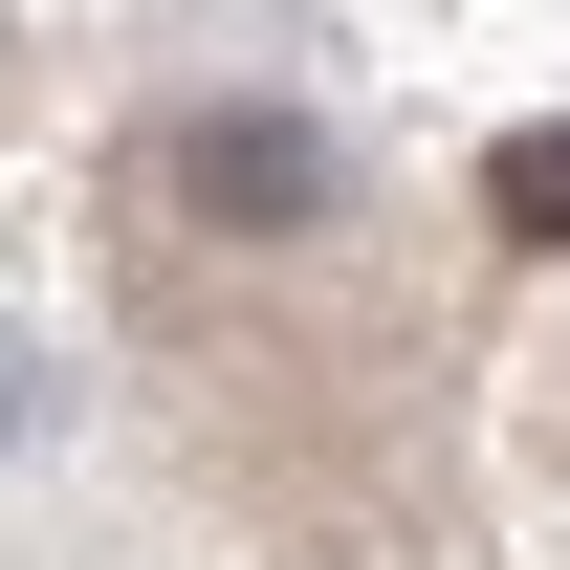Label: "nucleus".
<instances>
[{
	"mask_svg": "<svg viewBox=\"0 0 570 570\" xmlns=\"http://www.w3.org/2000/svg\"><path fill=\"white\" fill-rule=\"evenodd\" d=\"M483 219H504V242H570V132H504L483 154Z\"/></svg>",
	"mask_w": 570,
	"mask_h": 570,
	"instance_id": "1",
	"label": "nucleus"
}]
</instances>
